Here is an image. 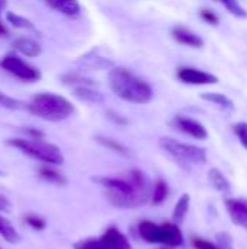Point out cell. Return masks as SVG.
<instances>
[{"mask_svg":"<svg viewBox=\"0 0 247 249\" xmlns=\"http://www.w3.org/2000/svg\"><path fill=\"white\" fill-rule=\"evenodd\" d=\"M108 85L115 96L130 104L146 105L151 102L154 96V90L150 83L134 74L127 67H112L108 73Z\"/></svg>","mask_w":247,"mask_h":249,"instance_id":"6da1fadb","label":"cell"},{"mask_svg":"<svg viewBox=\"0 0 247 249\" xmlns=\"http://www.w3.org/2000/svg\"><path fill=\"white\" fill-rule=\"evenodd\" d=\"M32 115L49 121V123H60L70 118L74 112V105L64 96L57 93H38L32 98L26 108Z\"/></svg>","mask_w":247,"mask_h":249,"instance_id":"7a4b0ae2","label":"cell"},{"mask_svg":"<svg viewBox=\"0 0 247 249\" xmlns=\"http://www.w3.org/2000/svg\"><path fill=\"white\" fill-rule=\"evenodd\" d=\"M10 147L22 152L23 155L44 163V165H52L60 166L64 162L63 152L58 146L45 142L44 139H9L6 142Z\"/></svg>","mask_w":247,"mask_h":249,"instance_id":"3957f363","label":"cell"},{"mask_svg":"<svg viewBox=\"0 0 247 249\" xmlns=\"http://www.w3.org/2000/svg\"><path fill=\"white\" fill-rule=\"evenodd\" d=\"M140 238L151 245H163L166 248H179L183 245V233L176 223H162L157 225L151 220H143L138 223Z\"/></svg>","mask_w":247,"mask_h":249,"instance_id":"277c9868","label":"cell"},{"mask_svg":"<svg viewBox=\"0 0 247 249\" xmlns=\"http://www.w3.org/2000/svg\"><path fill=\"white\" fill-rule=\"evenodd\" d=\"M159 143L160 147L182 168L188 169L189 166H199L208 162V155L204 147L183 143L172 137H162Z\"/></svg>","mask_w":247,"mask_h":249,"instance_id":"5b68a950","label":"cell"},{"mask_svg":"<svg viewBox=\"0 0 247 249\" xmlns=\"http://www.w3.org/2000/svg\"><path fill=\"white\" fill-rule=\"evenodd\" d=\"M0 67L7 73H10L13 77L26 83H33L41 79V71L36 67L28 64L26 61H23L15 54L4 55L0 61Z\"/></svg>","mask_w":247,"mask_h":249,"instance_id":"8992f818","label":"cell"},{"mask_svg":"<svg viewBox=\"0 0 247 249\" xmlns=\"http://www.w3.org/2000/svg\"><path fill=\"white\" fill-rule=\"evenodd\" d=\"M170 124L175 130H178V131H181V133H183V134H186L195 140L204 142L208 139L207 127L195 118H191L186 115H175Z\"/></svg>","mask_w":247,"mask_h":249,"instance_id":"52a82bcc","label":"cell"},{"mask_svg":"<svg viewBox=\"0 0 247 249\" xmlns=\"http://www.w3.org/2000/svg\"><path fill=\"white\" fill-rule=\"evenodd\" d=\"M176 76L182 83L189 85V86H210V85L218 83V77L215 74L197 69V67H189V66L178 69Z\"/></svg>","mask_w":247,"mask_h":249,"instance_id":"ba28073f","label":"cell"},{"mask_svg":"<svg viewBox=\"0 0 247 249\" xmlns=\"http://www.w3.org/2000/svg\"><path fill=\"white\" fill-rule=\"evenodd\" d=\"M93 181L102 185L106 191H115L121 194H132L137 191H151V190H140L135 188L134 184L128 178H116V177H95Z\"/></svg>","mask_w":247,"mask_h":249,"instance_id":"9c48e42d","label":"cell"},{"mask_svg":"<svg viewBox=\"0 0 247 249\" xmlns=\"http://www.w3.org/2000/svg\"><path fill=\"white\" fill-rule=\"evenodd\" d=\"M226 210L230 216V220L247 231V200L246 198H227Z\"/></svg>","mask_w":247,"mask_h":249,"instance_id":"30bf717a","label":"cell"},{"mask_svg":"<svg viewBox=\"0 0 247 249\" xmlns=\"http://www.w3.org/2000/svg\"><path fill=\"white\" fill-rule=\"evenodd\" d=\"M170 35L178 44H182V45H186L191 48H202L205 45V41L197 32H194L192 29H189L183 25L173 26L170 31Z\"/></svg>","mask_w":247,"mask_h":249,"instance_id":"8fae6325","label":"cell"},{"mask_svg":"<svg viewBox=\"0 0 247 249\" xmlns=\"http://www.w3.org/2000/svg\"><path fill=\"white\" fill-rule=\"evenodd\" d=\"M99 239L105 249H132L128 238L118 228H108Z\"/></svg>","mask_w":247,"mask_h":249,"instance_id":"7c38bea8","label":"cell"},{"mask_svg":"<svg viewBox=\"0 0 247 249\" xmlns=\"http://www.w3.org/2000/svg\"><path fill=\"white\" fill-rule=\"evenodd\" d=\"M77 63L82 64L83 67H87V69H92V70H111L112 67H115L112 60L99 55L96 50L87 53L83 57H80Z\"/></svg>","mask_w":247,"mask_h":249,"instance_id":"4fadbf2b","label":"cell"},{"mask_svg":"<svg viewBox=\"0 0 247 249\" xmlns=\"http://www.w3.org/2000/svg\"><path fill=\"white\" fill-rule=\"evenodd\" d=\"M12 47L19 51L20 54L26 55V57H38L41 55L42 53V47L38 41L32 39V38H16L13 42H12Z\"/></svg>","mask_w":247,"mask_h":249,"instance_id":"5bb4252c","label":"cell"},{"mask_svg":"<svg viewBox=\"0 0 247 249\" xmlns=\"http://www.w3.org/2000/svg\"><path fill=\"white\" fill-rule=\"evenodd\" d=\"M73 95L74 98H77L82 102L86 104H103L105 102V96L103 93H100L98 89H95V86H79V88H73Z\"/></svg>","mask_w":247,"mask_h":249,"instance_id":"9a60e30c","label":"cell"},{"mask_svg":"<svg viewBox=\"0 0 247 249\" xmlns=\"http://www.w3.org/2000/svg\"><path fill=\"white\" fill-rule=\"evenodd\" d=\"M49 7L58 10L64 16L76 18L80 15V3L79 0H45Z\"/></svg>","mask_w":247,"mask_h":249,"instance_id":"2e32d148","label":"cell"},{"mask_svg":"<svg viewBox=\"0 0 247 249\" xmlns=\"http://www.w3.org/2000/svg\"><path fill=\"white\" fill-rule=\"evenodd\" d=\"M208 179H210V184L214 187V190H217L221 194H230L233 190L231 182L218 168H211L208 171Z\"/></svg>","mask_w":247,"mask_h":249,"instance_id":"e0dca14e","label":"cell"},{"mask_svg":"<svg viewBox=\"0 0 247 249\" xmlns=\"http://www.w3.org/2000/svg\"><path fill=\"white\" fill-rule=\"evenodd\" d=\"M38 177L42 181H45L48 184H52V185L63 187V185L67 184V178L55 166H52V165H45V166L39 168L38 169Z\"/></svg>","mask_w":247,"mask_h":249,"instance_id":"ac0fdd59","label":"cell"},{"mask_svg":"<svg viewBox=\"0 0 247 249\" xmlns=\"http://www.w3.org/2000/svg\"><path fill=\"white\" fill-rule=\"evenodd\" d=\"M189 207H191V196L188 193H185L179 197V200L176 201V204L173 207V213H172L173 223L181 226L189 213Z\"/></svg>","mask_w":247,"mask_h":249,"instance_id":"d6986e66","label":"cell"},{"mask_svg":"<svg viewBox=\"0 0 247 249\" xmlns=\"http://www.w3.org/2000/svg\"><path fill=\"white\" fill-rule=\"evenodd\" d=\"M61 83L67 85V86H73V88H79V86H96V80L79 73V71H68L61 74Z\"/></svg>","mask_w":247,"mask_h":249,"instance_id":"ffe728a7","label":"cell"},{"mask_svg":"<svg viewBox=\"0 0 247 249\" xmlns=\"http://www.w3.org/2000/svg\"><path fill=\"white\" fill-rule=\"evenodd\" d=\"M201 99L224 109V111H231L234 109V102L224 93H218V92H205L201 95Z\"/></svg>","mask_w":247,"mask_h":249,"instance_id":"44dd1931","label":"cell"},{"mask_svg":"<svg viewBox=\"0 0 247 249\" xmlns=\"http://www.w3.org/2000/svg\"><path fill=\"white\" fill-rule=\"evenodd\" d=\"M0 236L9 242V244H17L20 236L16 231V228L13 226V223L10 220H7L6 217L0 216Z\"/></svg>","mask_w":247,"mask_h":249,"instance_id":"7402d4cb","label":"cell"},{"mask_svg":"<svg viewBox=\"0 0 247 249\" xmlns=\"http://www.w3.org/2000/svg\"><path fill=\"white\" fill-rule=\"evenodd\" d=\"M96 142L100 144V146H103L105 149H108V150H112L114 153H118L119 156H124V158H130V150L122 144V143H119V142H116V140H114V139H111V137H105V136H98L96 137Z\"/></svg>","mask_w":247,"mask_h":249,"instance_id":"603a6c76","label":"cell"},{"mask_svg":"<svg viewBox=\"0 0 247 249\" xmlns=\"http://www.w3.org/2000/svg\"><path fill=\"white\" fill-rule=\"evenodd\" d=\"M167 196H169V185H167V182L165 179H159L154 184L153 190H151V198H150V201L154 206H160L167 198Z\"/></svg>","mask_w":247,"mask_h":249,"instance_id":"cb8c5ba5","label":"cell"},{"mask_svg":"<svg viewBox=\"0 0 247 249\" xmlns=\"http://www.w3.org/2000/svg\"><path fill=\"white\" fill-rule=\"evenodd\" d=\"M6 19H7V22H9L13 28H17V29H28V31L36 32V29H35L32 20H29V19L25 18V16H20V15H17V13H15V12H7V13H6Z\"/></svg>","mask_w":247,"mask_h":249,"instance_id":"d4e9b609","label":"cell"},{"mask_svg":"<svg viewBox=\"0 0 247 249\" xmlns=\"http://www.w3.org/2000/svg\"><path fill=\"white\" fill-rule=\"evenodd\" d=\"M215 1H218L220 4H223V6L226 7V10H227L230 15H233V16H236V18H239V19H245V18H247L246 9H245L237 0H215Z\"/></svg>","mask_w":247,"mask_h":249,"instance_id":"484cf974","label":"cell"},{"mask_svg":"<svg viewBox=\"0 0 247 249\" xmlns=\"http://www.w3.org/2000/svg\"><path fill=\"white\" fill-rule=\"evenodd\" d=\"M0 107H3L6 109H10V111H19V109H26L28 104L0 92Z\"/></svg>","mask_w":247,"mask_h":249,"instance_id":"4316f807","label":"cell"},{"mask_svg":"<svg viewBox=\"0 0 247 249\" xmlns=\"http://www.w3.org/2000/svg\"><path fill=\"white\" fill-rule=\"evenodd\" d=\"M23 223L31 228L32 231H36V232H41L47 228V222L41 217V216H36V214H26L23 217Z\"/></svg>","mask_w":247,"mask_h":249,"instance_id":"83f0119b","label":"cell"},{"mask_svg":"<svg viewBox=\"0 0 247 249\" xmlns=\"http://www.w3.org/2000/svg\"><path fill=\"white\" fill-rule=\"evenodd\" d=\"M233 131L237 137V140L240 142V144L247 150V123L245 121H240L237 124H234L233 127Z\"/></svg>","mask_w":247,"mask_h":249,"instance_id":"f1b7e54d","label":"cell"},{"mask_svg":"<svg viewBox=\"0 0 247 249\" xmlns=\"http://www.w3.org/2000/svg\"><path fill=\"white\" fill-rule=\"evenodd\" d=\"M201 18L205 23L208 25H213V26H218L220 25V18L215 12L213 10H208V9H202L201 10Z\"/></svg>","mask_w":247,"mask_h":249,"instance_id":"f546056e","label":"cell"},{"mask_svg":"<svg viewBox=\"0 0 247 249\" xmlns=\"http://www.w3.org/2000/svg\"><path fill=\"white\" fill-rule=\"evenodd\" d=\"M192 245L195 249H221L218 245L210 242V241H205V239H201V238H195L192 241Z\"/></svg>","mask_w":247,"mask_h":249,"instance_id":"4dcf8cb0","label":"cell"},{"mask_svg":"<svg viewBox=\"0 0 247 249\" xmlns=\"http://www.w3.org/2000/svg\"><path fill=\"white\" fill-rule=\"evenodd\" d=\"M218 239V247L221 249H233V242H231V238L227 235V233H220L217 236Z\"/></svg>","mask_w":247,"mask_h":249,"instance_id":"1f68e13d","label":"cell"},{"mask_svg":"<svg viewBox=\"0 0 247 249\" xmlns=\"http://www.w3.org/2000/svg\"><path fill=\"white\" fill-rule=\"evenodd\" d=\"M22 131L29 137V139H44V133L38 128L33 127H23Z\"/></svg>","mask_w":247,"mask_h":249,"instance_id":"d6a6232c","label":"cell"},{"mask_svg":"<svg viewBox=\"0 0 247 249\" xmlns=\"http://www.w3.org/2000/svg\"><path fill=\"white\" fill-rule=\"evenodd\" d=\"M108 115H109V118H111L114 123H116V124L125 125V124L128 123V121H127V118H124L122 115H119V114H116V112H109Z\"/></svg>","mask_w":247,"mask_h":249,"instance_id":"836d02e7","label":"cell"},{"mask_svg":"<svg viewBox=\"0 0 247 249\" xmlns=\"http://www.w3.org/2000/svg\"><path fill=\"white\" fill-rule=\"evenodd\" d=\"M10 209V203H9V200L4 197V196H1L0 194V212H7Z\"/></svg>","mask_w":247,"mask_h":249,"instance_id":"e575fe53","label":"cell"},{"mask_svg":"<svg viewBox=\"0 0 247 249\" xmlns=\"http://www.w3.org/2000/svg\"><path fill=\"white\" fill-rule=\"evenodd\" d=\"M7 34V28L0 22V35H6Z\"/></svg>","mask_w":247,"mask_h":249,"instance_id":"d590c367","label":"cell"},{"mask_svg":"<svg viewBox=\"0 0 247 249\" xmlns=\"http://www.w3.org/2000/svg\"><path fill=\"white\" fill-rule=\"evenodd\" d=\"M4 4H6V0H0V12H1V9L4 7Z\"/></svg>","mask_w":247,"mask_h":249,"instance_id":"8d00e7d4","label":"cell"},{"mask_svg":"<svg viewBox=\"0 0 247 249\" xmlns=\"http://www.w3.org/2000/svg\"><path fill=\"white\" fill-rule=\"evenodd\" d=\"M0 175H3V172H1V171H0Z\"/></svg>","mask_w":247,"mask_h":249,"instance_id":"74e56055","label":"cell"},{"mask_svg":"<svg viewBox=\"0 0 247 249\" xmlns=\"http://www.w3.org/2000/svg\"><path fill=\"white\" fill-rule=\"evenodd\" d=\"M163 249H166V248H163Z\"/></svg>","mask_w":247,"mask_h":249,"instance_id":"f35d334b","label":"cell"},{"mask_svg":"<svg viewBox=\"0 0 247 249\" xmlns=\"http://www.w3.org/2000/svg\"><path fill=\"white\" fill-rule=\"evenodd\" d=\"M0 249H1V248H0Z\"/></svg>","mask_w":247,"mask_h":249,"instance_id":"ab89813d","label":"cell"}]
</instances>
